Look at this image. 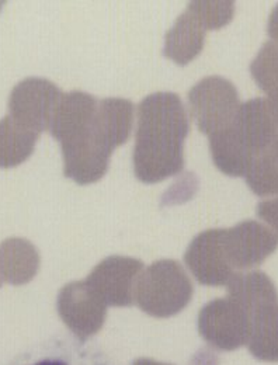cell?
Here are the masks:
<instances>
[{
    "label": "cell",
    "mask_w": 278,
    "mask_h": 365,
    "mask_svg": "<svg viewBox=\"0 0 278 365\" xmlns=\"http://www.w3.org/2000/svg\"><path fill=\"white\" fill-rule=\"evenodd\" d=\"M210 149L215 166L232 178L244 176L256 156L232 124L210 137Z\"/></svg>",
    "instance_id": "5bb4252c"
},
{
    "label": "cell",
    "mask_w": 278,
    "mask_h": 365,
    "mask_svg": "<svg viewBox=\"0 0 278 365\" xmlns=\"http://www.w3.org/2000/svg\"><path fill=\"white\" fill-rule=\"evenodd\" d=\"M244 178L249 188L260 197L278 194L277 159L270 150L256 155Z\"/></svg>",
    "instance_id": "e0dca14e"
},
{
    "label": "cell",
    "mask_w": 278,
    "mask_h": 365,
    "mask_svg": "<svg viewBox=\"0 0 278 365\" xmlns=\"http://www.w3.org/2000/svg\"><path fill=\"white\" fill-rule=\"evenodd\" d=\"M250 73L257 86L267 94L278 88V43L267 41L250 63Z\"/></svg>",
    "instance_id": "ac0fdd59"
},
{
    "label": "cell",
    "mask_w": 278,
    "mask_h": 365,
    "mask_svg": "<svg viewBox=\"0 0 278 365\" xmlns=\"http://www.w3.org/2000/svg\"><path fill=\"white\" fill-rule=\"evenodd\" d=\"M61 96L58 86L48 79L27 78L19 82L10 93V117L40 135L43 131H49Z\"/></svg>",
    "instance_id": "277c9868"
},
{
    "label": "cell",
    "mask_w": 278,
    "mask_h": 365,
    "mask_svg": "<svg viewBox=\"0 0 278 365\" xmlns=\"http://www.w3.org/2000/svg\"><path fill=\"white\" fill-rule=\"evenodd\" d=\"M63 173L82 185L98 182L108 170L111 150L103 146L91 130L81 137L61 143Z\"/></svg>",
    "instance_id": "52a82bcc"
},
{
    "label": "cell",
    "mask_w": 278,
    "mask_h": 365,
    "mask_svg": "<svg viewBox=\"0 0 278 365\" xmlns=\"http://www.w3.org/2000/svg\"><path fill=\"white\" fill-rule=\"evenodd\" d=\"M277 246V239L256 222H243L227 232V249L236 266H254Z\"/></svg>",
    "instance_id": "7c38bea8"
},
{
    "label": "cell",
    "mask_w": 278,
    "mask_h": 365,
    "mask_svg": "<svg viewBox=\"0 0 278 365\" xmlns=\"http://www.w3.org/2000/svg\"><path fill=\"white\" fill-rule=\"evenodd\" d=\"M31 365H108L100 361L92 353L73 350L72 354L46 357Z\"/></svg>",
    "instance_id": "ffe728a7"
},
{
    "label": "cell",
    "mask_w": 278,
    "mask_h": 365,
    "mask_svg": "<svg viewBox=\"0 0 278 365\" xmlns=\"http://www.w3.org/2000/svg\"><path fill=\"white\" fill-rule=\"evenodd\" d=\"M38 134L19 124L13 117L0 120V168H16L34 152Z\"/></svg>",
    "instance_id": "2e32d148"
},
{
    "label": "cell",
    "mask_w": 278,
    "mask_h": 365,
    "mask_svg": "<svg viewBox=\"0 0 278 365\" xmlns=\"http://www.w3.org/2000/svg\"><path fill=\"white\" fill-rule=\"evenodd\" d=\"M192 294V285L177 262L162 260L140 274L134 298L139 307L155 317H170L182 311Z\"/></svg>",
    "instance_id": "7a4b0ae2"
},
{
    "label": "cell",
    "mask_w": 278,
    "mask_h": 365,
    "mask_svg": "<svg viewBox=\"0 0 278 365\" xmlns=\"http://www.w3.org/2000/svg\"><path fill=\"white\" fill-rule=\"evenodd\" d=\"M269 36L274 40V43H278V6L273 10L270 20H269Z\"/></svg>",
    "instance_id": "7402d4cb"
},
{
    "label": "cell",
    "mask_w": 278,
    "mask_h": 365,
    "mask_svg": "<svg viewBox=\"0 0 278 365\" xmlns=\"http://www.w3.org/2000/svg\"><path fill=\"white\" fill-rule=\"evenodd\" d=\"M204 43L205 29L187 9L168 31L163 53L179 65H187L202 51Z\"/></svg>",
    "instance_id": "4fadbf2b"
},
{
    "label": "cell",
    "mask_w": 278,
    "mask_h": 365,
    "mask_svg": "<svg viewBox=\"0 0 278 365\" xmlns=\"http://www.w3.org/2000/svg\"><path fill=\"white\" fill-rule=\"evenodd\" d=\"M232 125L256 155L269 150L278 134V123L270 101L262 97L240 104Z\"/></svg>",
    "instance_id": "ba28073f"
},
{
    "label": "cell",
    "mask_w": 278,
    "mask_h": 365,
    "mask_svg": "<svg viewBox=\"0 0 278 365\" xmlns=\"http://www.w3.org/2000/svg\"><path fill=\"white\" fill-rule=\"evenodd\" d=\"M257 214L278 230V197L260 202L257 205Z\"/></svg>",
    "instance_id": "44dd1931"
},
{
    "label": "cell",
    "mask_w": 278,
    "mask_h": 365,
    "mask_svg": "<svg viewBox=\"0 0 278 365\" xmlns=\"http://www.w3.org/2000/svg\"><path fill=\"white\" fill-rule=\"evenodd\" d=\"M185 263L194 277L207 285H221L231 277L227 230H207L198 235L185 253Z\"/></svg>",
    "instance_id": "5b68a950"
},
{
    "label": "cell",
    "mask_w": 278,
    "mask_h": 365,
    "mask_svg": "<svg viewBox=\"0 0 278 365\" xmlns=\"http://www.w3.org/2000/svg\"><path fill=\"white\" fill-rule=\"evenodd\" d=\"M97 100L85 91L62 93L55 108L49 133L59 143L81 137L92 127Z\"/></svg>",
    "instance_id": "30bf717a"
},
{
    "label": "cell",
    "mask_w": 278,
    "mask_h": 365,
    "mask_svg": "<svg viewBox=\"0 0 278 365\" xmlns=\"http://www.w3.org/2000/svg\"><path fill=\"white\" fill-rule=\"evenodd\" d=\"M188 106L198 130L211 137L231 125L240 101L228 79L208 76L188 91Z\"/></svg>",
    "instance_id": "3957f363"
},
{
    "label": "cell",
    "mask_w": 278,
    "mask_h": 365,
    "mask_svg": "<svg viewBox=\"0 0 278 365\" xmlns=\"http://www.w3.org/2000/svg\"><path fill=\"white\" fill-rule=\"evenodd\" d=\"M58 311L69 327L82 336L100 327L105 315L104 302L86 282H72L63 287L58 297Z\"/></svg>",
    "instance_id": "9c48e42d"
},
{
    "label": "cell",
    "mask_w": 278,
    "mask_h": 365,
    "mask_svg": "<svg viewBox=\"0 0 278 365\" xmlns=\"http://www.w3.org/2000/svg\"><path fill=\"white\" fill-rule=\"evenodd\" d=\"M267 100L270 101L272 110H273V113H274V117H276V120H277L278 123V88L276 89V91H272V93L269 94Z\"/></svg>",
    "instance_id": "603a6c76"
},
{
    "label": "cell",
    "mask_w": 278,
    "mask_h": 365,
    "mask_svg": "<svg viewBox=\"0 0 278 365\" xmlns=\"http://www.w3.org/2000/svg\"><path fill=\"white\" fill-rule=\"evenodd\" d=\"M272 153H273V156L276 158L278 160V134L276 139H274V142L272 143V146H270V149H269Z\"/></svg>",
    "instance_id": "cb8c5ba5"
},
{
    "label": "cell",
    "mask_w": 278,
    "mask_h": 365,
    "mask_svg": "<svg viewBox=\"0 0 278 365\" xmlns=\"http://www.w3.org/2000/svg\"><path fill=\"white\" fill-rule=\"evenodd\" d=\"M188 114L182 98L169 91L146 96L138 107L134 172L140 182H162L183 170Z\"/></svg>",
    "instance_id": "6da1fadb"
},
{
    "label": "cell",
    "mask_w": 278,
    "mask_h": 365,
    "mask_svg": "<svg viewBox=\"0 0 278 365\" xmlns=\"http://www.w3.org/2000/svg\"><path fill=\"white\" fill-rule=\"evenodd\" d=\"M0 278H1V277H0Z\"/></svg>",
    "instance_id": "d4e9b609"
},
{
    "label": "cell",
    "mask_w": 278,
    "mask_h": 365,
    "mask_svg": "<svg viewBox=\"0 0 278 365\" xmlns=\"http://www.w3.org/2000/svg\"><path fill=\"white\" fill-rule=\"evenodd\" d=\"M134 123V104L127 98L110 97L97 103L91 133L103 146L114 150L127 142Z\"/></svg>",
    "instance_id": "8fae6325"
},
{
    "label": "cell",
    "mask_w": 278,
    "mask_h": 365,
    "mask_svg": "<svg viewBox=\"0 0 278 365\" xmlns=\"http://www.w3.org/2000/svg\"><path fill=\"white\" fill-rule=\"evenodd\" d=\"M140 270L142 263L139 260L114 256L101 262L89 275L86 284L104 304L124 307L133 302Z\"/></svg>",
    "instance_id": "8992f818"
},
{
    "label": "cell",
    "mask_w": 278,
    "mask_h": 365,
    "mask_svg": "<svg viewBox=\"0 0 278 365\" xmlns=\"http://www.w3.org/2000/svg\"><path fill=\"white\" fill-rule=\"evenodd\" d=\"M40 267L37 249L24 239L11 237L0 243V277L14 285L29 282Z\"/></svg>",
    "instance_id": "9a60e30c"
},
{
    "label": "cell",
    "mask_w": 278,
    "mask_h": 365,
    "mask_svg": "<svg viewBox=\"0 0 278 365\" xmlns=\"http://www.w3.org/2000/svg\"><path fill=\"white\" fill-rule=\"evenodd\" d=\"M187 9L194 14V17L207 31L222 29L231 21L235 13V3L217 0H197L191 1Z\"/></svg>",
    "instance_id": "d6986e66"
}]
</instances>
